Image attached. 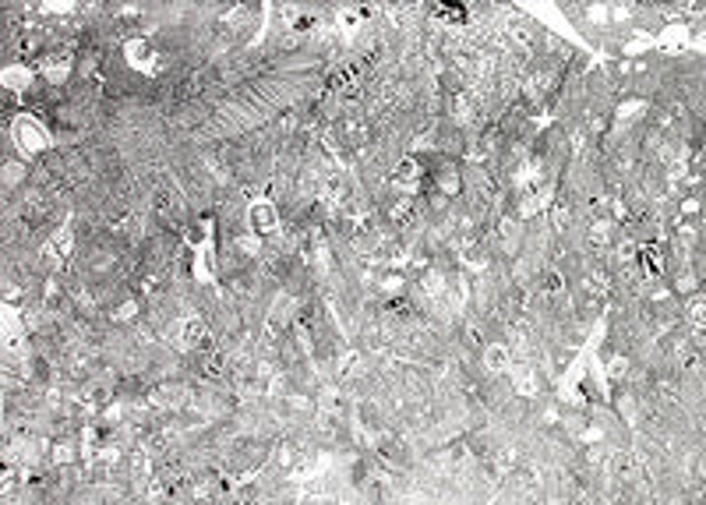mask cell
<instances>
[{"instance_id":"7a4b0ae2","label":"cell","mask_w":706,"mask_h":505,"mask_svg":"<svg viewBox=\"0 0 706 505\" xmlns=\"http://www.w3.org/2000/svg\"><path fill=\"white\" fill-rule=\"evenodd\" d=\"M484 361H488L491 371H502V368H505V347H502V343H498V347H488V350H484Z\"/></svg>"},{"instance_id":"6da1fadb","label":"cell","mask_w":706,"mask_h":505,"mask_svg":"<svg viewBox=\"0 0 706 505\" xmlns=\"http://www.w3.org/2000/svg\"><path fill=\"white\" fill-rule=\"evenodd\" d=\"M251 223H255V230H258V233H269V230H276L279 216H276V208H272V205H255V208H251Z\"/></svg>"}]
</instances>
